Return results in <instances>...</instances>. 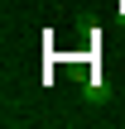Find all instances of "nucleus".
I'll return each instance as SVG.
<instances>
[{
    "instance_id": "nucleus-1",
    "label": "nucleus",
    "mask_w": 125,
    "mask_h": 129,
    "mask_svg": "<svg viewBox=\"0 0 125 129\" xmlns=\"http://www.w3.org/2000/svg\"><path fill=\"white\" fill-rule=\"evenodd\" d=\"M77 96H82V101H87V105H101V101H106V96H111V91H106V81H101V77H87V81H82V91H77Z\"/></svg>"
},
{
    "instance_id": "nucleus-2",
    "label": "nucleus",
    "mask_w": 125,
    "mask_h": 129,
    "mask_svg": "<svg viewBox=\"0 0 125 129\" xmlns=\"http://www.w3.org/2000/svg\"><path fill=\"white\" fill-rule=\"evenodd\" d=\"M120 19H125V10H120Z\"/></svg>"
}]
</instances>
